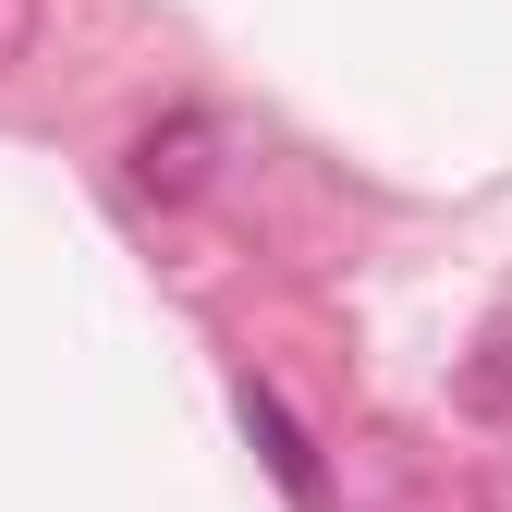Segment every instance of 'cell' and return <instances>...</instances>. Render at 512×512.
I'll return each instance as SVG.
<instances>
[{
	"label": "cell",
	"mask_w": 512,
	"mask_h": 512,
	"mask_svg": "<svg viewBox=\"0 0 512 512\" xmlns=\"http://www.w3.org/2000/svg\"><path fill=\"white\" fill-rule=\"evenodd\" d=\"M232 415H244L256 452H269V476H281V500H293V512H330V464H317V439L293 427V403L269 391V378H232Z\"/></svg>",
	"instance_id": "6da1fadb"
},
{
	"label": "cell",
	"mask_w": 512,
	"mask_h": 512,
	"mask_svg": "<svg viewBox=\"0 0 512 512\" xmlns=\"http://www.w3.org/2000/svg\"><path fill=\"white\" fill-rule=\"evenodd\" d=\"M196 147H208V122H171V135H147V147H135V183H147V196H183V183H196Z\"/></svg>",
	"instance_id": "7a4b0ae2"
}]
</instances>
